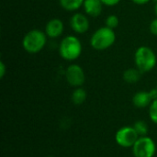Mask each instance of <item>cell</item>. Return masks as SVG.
Wrapping results in <instances>:
<instances>
[{"label": "cell", "mask_w": 157, "mask_h": 157, "mask_svg": "<svg viewBox=\"0 0 157 157\" xmlns=\"http://www.w3.org/2000/svg\"><path fill=\"white\" fill-rule=\"evenodd\" d=\"M59 53L65 61H75L82 53V44L80 40L73 35L63 38L59 45Z\"/></svg>", "instance_id": "1"}, {"label": "cell", "mask_w": 157, "mask_h": 157, "mask_svg": "<svg viewBox=\"0 0 157 157\" xmlns=\"http://www.w3.org/2000/svg\"><path fill=\"white\" fill-rule=\"evenodd\" d=\"M47 35L40 29H31L26 33L22 40L23 49L31 54L40 52L46 45Z\"/></svg>", "instance_id": "2"}, {"label": "cell", "mask_w": 157, "mask_h": 157, "mask_svg": "<svg viewBox=\"0 0 157 157\" xmlns=\"http://www.w3.org/2000/svg\"><path fill=\"white\" fill-rule=\"evenodd\" d=\"M116 40L114 30L109 27H101L97 29L90 38V45L97 51H104L111 47Z\"/></svg>", "instance_id": "3"}, {"label": "cell", "mask_w": 157, "mask_h": 157, "mask_svg": "<svg viewBox=\"0 0 157 157\" xmlns=\"http://www.w3.org/2000/svg\"><path fill=\"white\" fill-rule=\"evenodd\" d=\"M156 61L155 52L147 46H141L135 52V65L142 73H146L153 70L156 65Z\"/></svg>", "instance_id": "4"}, {"label": "cell", "mask_w": 157, "mask_h": 157, "mask_svg": "<svg viewBox=\"0 0 157 157\" xmlns=\"http://www.w3.org/2000/svg\"><path fill=\"white\" fill-rule=\"evenodd\" d=\"M155 142L147 137H140L132 146V152L135 157H153L155 154Z\"/></svg>", "instance_id": "5"}, {"label": "cell", "mask_w": 157, "mask_h": 157, "mask_svg": "<svg viewBox=\"0 0 157 157\" xmlns=\"http://www.w3.org/2000/svg\"><path fill=\"white\" fill-rule=\"evenodd\" d=\"M139 139V135L133 127L126 126L121 128L115 135L116 143L121 147H132L136 141Z\"/></svg>", "instance_id": "6"}, {"label": "cell", "mask_w": 157, "mask_h": 157, "mask_svg": "<svg viewBox=\"0 0 157 157\" xmlns=\"http://www.w3.org/2000/svg\"><path fill=\"white\" fill-rule=\"evenodd\" d=\"M65 77L68 84L72 86L80 87L85 83V73L81 66L78 64H71L66 69Z\"/></svg>", "instance_id": "7"}, {"label": "cell", "mask_w": 157, "mask_h": 157, "mask_svg": "<svg viewBox=\"0 0 157 157\" xmlns=\"http://www.w3.org/2000/svg\"><path fill=\"white\" fill-rule=\"evenodd\" d=\"M70 26L75 32L78 34H83L86 32L89 29V20L86 15L76 13L71 17Z\"/></svg>", "instance_id": "8"}, {"label": "cell", "mask_w": 157, "mask_h": 157, "mask_svg": "<svg viewBox=\"0 0 157 157\" xmlns=\"http://www.w3.org/2000/svg\"><path fill=\"white\" fill-rule=\"evenodd\" d=\"M63 23L59 18H52L48 21L45 27V33L51 39H56L63 32Z\"/></svg>", "instance_id": "9"}, {"label": "cell", "mask_w": 157, "mask_h": 157, "mask_svg": "<svg viewBox=\"0 0 157 157\" xmlns=\"http://www.w3.org/2000/svg\"><path fill=\"white\" fill-rule=\"evenodd\" d=\"M83 6L86 15L93 17L100 16L103 10V3L101 0H85Z\"/></svg>", "instance_id": "10"}, {"label": "cell", "mask_w": 157, "mask_h": 157, "mask_svg": "<svg viewBox=\"0 0 157 157\" xmlns=\"http://www.w3.org/2000/svg\"><path fill=\"white\" fill-rule=\"evenodd\" d=\"M151 101H153V99L150 96V93L145 91L137 92L132 98V102L134 106L141 109L147 107L151 103Z\"/></svg>", "instance_id": "11"}, {"label": "cell", "mask_w": 157, "mask_h": 157, "mask_svg": "<svg viewBox=\"0 0 157 157\" xmlns=\"http://www.w3.org/2000/svg\"><path fill=\"white\" fill-rule=\"evenodd\" d=\"M142 72L139 69L135 68H129L123 73V79L125 82L129 84H134L137 83L141 78Z\"/></svg>", "instance_id": "12"}, {"label": "cell", "mask_w": 157, "mask_h": 157, "mask_svg": "<svg viewBox=\"0 0 157 157\" xmlns=\"http://www.w3.org/2000/svg\"><path fill=\"white\" fill-rule=\"evenodd\" d=\"M59 2L64 10L75 11L84 5L85 0H59Z\"/></svg>", "instance_id": "13"}, {"label": "cell", "mask_w": 157, "mask_h": 157, "mask_svg": "<svg viewBox=\"0 0 157 157\" xmlns=\"http://www.w3.org/2000/svg\"><path fill=\"white\" fill-rule=\"evenodd\" d=\"M86 98V92L84 88L78 87L72 94V101L75 105H81Z\"/></svg>", "instance_id": "14"}, {"label": "cell", "mask_w": 157, "mask_h": 157, "mask_svg": "<svg viewBox=\"0 0 157 157\" xmlns=\"http://www.w3.org/2000/svg\"><path fill=\"white\" fill-rule=\"evenodd\" d=\"M133 128L135 129L138 135H140L141 137L145 136L148 132V126L144 121H138L137 122H135Z\"/></svg>", "instance_id": "15"}, {"label": "cell", "mask_w": 157, "mask_h": 157, "mask_svg": "<svg viewBox=\"0 0 157 157\" xmlns=\"http://www.w3.org/2000/svg\"><path fill=\"white\" fill-rule=\"evenodd\" d=\"M118 26H119V17L116 15H109L106 18V27L114 29Z\"/></svg>", "instance_id": "16"}, {"label": "cell", "mask_w": 157, "mask_h": 157, "mask_svg": "<svg viewBox=\"0 0 157 157\" xmlns=\"http://www.w3.org/2000/svg\"><path fill=\"white\" fill-rule=\"evenodd\" d=\"M149 115H150V119L152 120V121L157 124V99L152 101L150 109H149Z\"/></svg>", "instance_id": "17"}, {"label": "cell", "mask_w": 157, "mask_h": 157, "mask_svg": "<svg viewBox=\"0 0 157 157\" xmlns=\"http://www.w3.org/2000/svg\"><path fill=\"white\" fill-rule=\"evenodd\" d=\"M150 31L152 32V34L157 36V18L154 19L151 24H150Z\"/></svg>", "instance_id": "18"}, {"label": "cell", "mask_w": 157, "mask_h": 157, "mask_svg": "<svg viewBox=\"0 0 157 157\" xmlns=\"http://www.w3.org/2000/svg\"><path fill=\"white\" fill-rule=\"evenodd\" d=\"M101 2H102L103 5H105V6H113L118 5V4L121 2V0H101Z\"/></svg>", "instance_id": "19"}, {"label": "cell", "mask_w": 157, "mask_h": 157, "mask_svg": "<svg viewBox=\"0 0 157 157\" xmlns=\"http://www.w3.org/2000/svg\"><path fill=\"white\" fill-rule=\"evenodd\" d=\"M6 64L4 63L3 61L0 62V78H3L6 75Z\"/></svg>", "instance_id": "20"}, {"label": "cell", "mask_w": 157, "mask_h": 157, "mask_svg": "<svg viewBox=\"0 0 157 157\" xmlns=\"http://www.w3.org/2000/svg\"><path fill=\"white\" fill-rule=\"evenodd\" d=\"M132 1L136 5H145V4L149 3L151 0H132Z\"/></svg>", "instance_id": "21"}, {"label": "cell", "mask_w": 157, "mask_h": 157, "mask_svg": "<svg viewBox=\"0 0 157 157\" xmlns=\"http://www.w3.org/2000/svg\"><path fill=\"white\" fill-rule=\"evenodd\" d=\"M155 14H156V16H157V0H156V3H155Z\"/></svg>", "instance_id": "22"}, {"label": "cell", "mask_w": 157, "mask_h": 157, "mask_svg": "<svg viewBox=\"0 0 157 157\" xmlns=\"http://www.w3.org/2000/svg\"><path fill=\"white\" fill-rule=\"evenodd\" d=\"M155 89H156V91H157V86H156V87H155Z\"/></svg>", "instance_id": "23"}]
</instances>
